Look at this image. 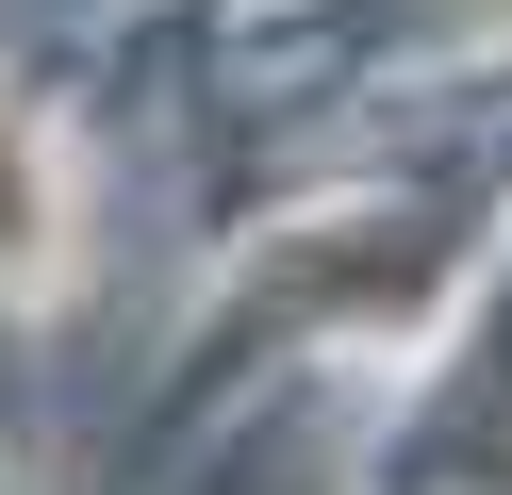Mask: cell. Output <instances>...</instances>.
<instances>
[{
  "instance_id": "6da1fadb",
  "label": "cell",
  "mask_w": 512,
  "mask_h": 495,
  "mask_svg": "<svg viewBox=\"0 0 512 495\" xmlns=\"http://www.w3.org/2000/svg\"><path fill=\"white\" fill-rule=\"evenodd\" d=\"M67 281V132L34 99H0V297Z\"/></svg>"
}]
</instances>
